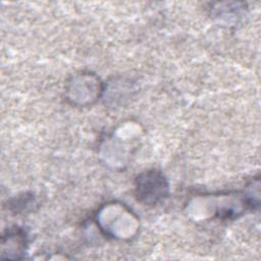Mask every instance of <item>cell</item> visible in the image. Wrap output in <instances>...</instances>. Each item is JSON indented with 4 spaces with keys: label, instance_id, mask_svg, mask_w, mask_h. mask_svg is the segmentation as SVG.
<instances>
[{
    "label": "cell",
    "instance_id": "cell-1",
    "mask_svg": "<svg viewBox=\"0 0 261 261\" xmlns=\"http://www.w3.org/2000/svg\"><path fill=\"white\" fill-rule=\"evenodd\" d=\"M135 193L140 202L145 205H155L167 196L168 184L160 171L146 170L137 176Z\"/></svg>",
    "mask_w": 261,
    "mask_h": 261
}]
</instances>
